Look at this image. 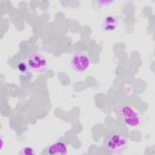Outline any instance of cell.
I'll return each mask as SVG.
<instances>
[{
  "label": "cell",
  "mask_w": 155,
  "mask_h": 155,
  "mask_svg": "<svg viewBox=\"0 0 155 155\" xmlns=\"http://www.w3.org/2000/svg\"><path fill=\"white\" fill-rule=\"evenodd\" d=\"M128 140L122 133L114 132L112 133L107 139V147L113 154L122 153L127 148Z\"/></svg>",
  "instance_id": "6da1fadb"
},
{
  "label": "cell",
  "mask_w": 155,
  "mask_h": 155,
  "mask_svg": "<svg viewBox=\"0 0 155 155\" xmlns=\"http://www.w3.org/2000/svg\"><path fill=\"white\" fill-rule=\"evenodd\" d=\"M119 113L124 122L130 127H137L140 123V116L130 106L122 105L119 109Z\"/></svg>",
  "instance_id": "7a4b0ae2"
},
{
  "label": "cell",
  "mask_w": 155,
  "mask_h": 155,
  "mask_svg": "<svg viewBox=\"0 0 155 155\" xmlns=\"http://www.w3.org/2000/svg\"><path fill=\"white\" fill-rule=\"evenodd\" d=\"M27 64L30 70L36 73L45 72L47 68L46 58L38 53H33L27 59Z\"/></svg>",
  "instance_id": "3957f363"
},
{
  "label": "cell",
  "mask_w": 155,
  "mask_h": 155,
  "mask_svg": "<svg viewBox=\"0 0 155 155\" xmlns=\"http://www.w3.org/2000/svg\"><path fill=\"white\" fill-rule=\"evenodd\" d=\"M89 57L83 52L75 53L71 59V68L76 71L84 72L86 71L90 66Z\"/></svg>",
  "instance_id": "277c9868"
},
{
  "label": "cell",
  "mask_w": 155,
  "mask_h": 155,
  "mask_svg": "<svg viewBox=\"0 0 155 155\" xmlns=\"http://www.w3.org/2000/svg\"><path fill=\"white\" fill-rule=\"evenodd\" d=\"M47 153L50 155H65L67 153V148L64 142H56L50 145Z\"/></svg>",
  "instance_id": "5b68a950"
},
{
  "label": "cell",
  "mask_w": 155,
  "mask_h": 155,
  "mask_svg": "<svg viewBox=\"0 0 155 155\" xmlns=\"http://www.w3.org/2000/svg\"><path fill=\"white\" fill-rule=\"evenodd\" d=\"M117 25V19L111 16H107L103 23V28L105 31L114 30Z\"/></svg>",
  "instance_id": "8992f818"
},
{
  "label": "cell",
  "mask_w": 155,
  "mask_h": 155,
  "mask_svg": "<svg viewBox=\"0 0 155 155\" xmlns=\"http://www.w3.org/2000/svg\"><path fill=\"white\" fill-rule=\"evenodd\" d=\"M28 65L27 64L24 63V62H20L19 64H18V69L19 71H20L21 73H25L28 68Z\"/></svg>",
  "instance_id": "52a82bcc"
},
{
  "label": "cell",
  "mask_w": 155,
  "mask_h": 155,
  "mask_svg": "<svg viewBox=\"0 0 155 155\" xmlns=\"http://www.w3.org/2000/svg\"><path fill=\"white\" fill-rule=\"evenodd\" d=\"M20 154H35V152L33 151V150L31 148L25 147L22 150V151L20 153Z\"/></svg>",
  "instance_id": "ba28073f"
}]
</instances>
